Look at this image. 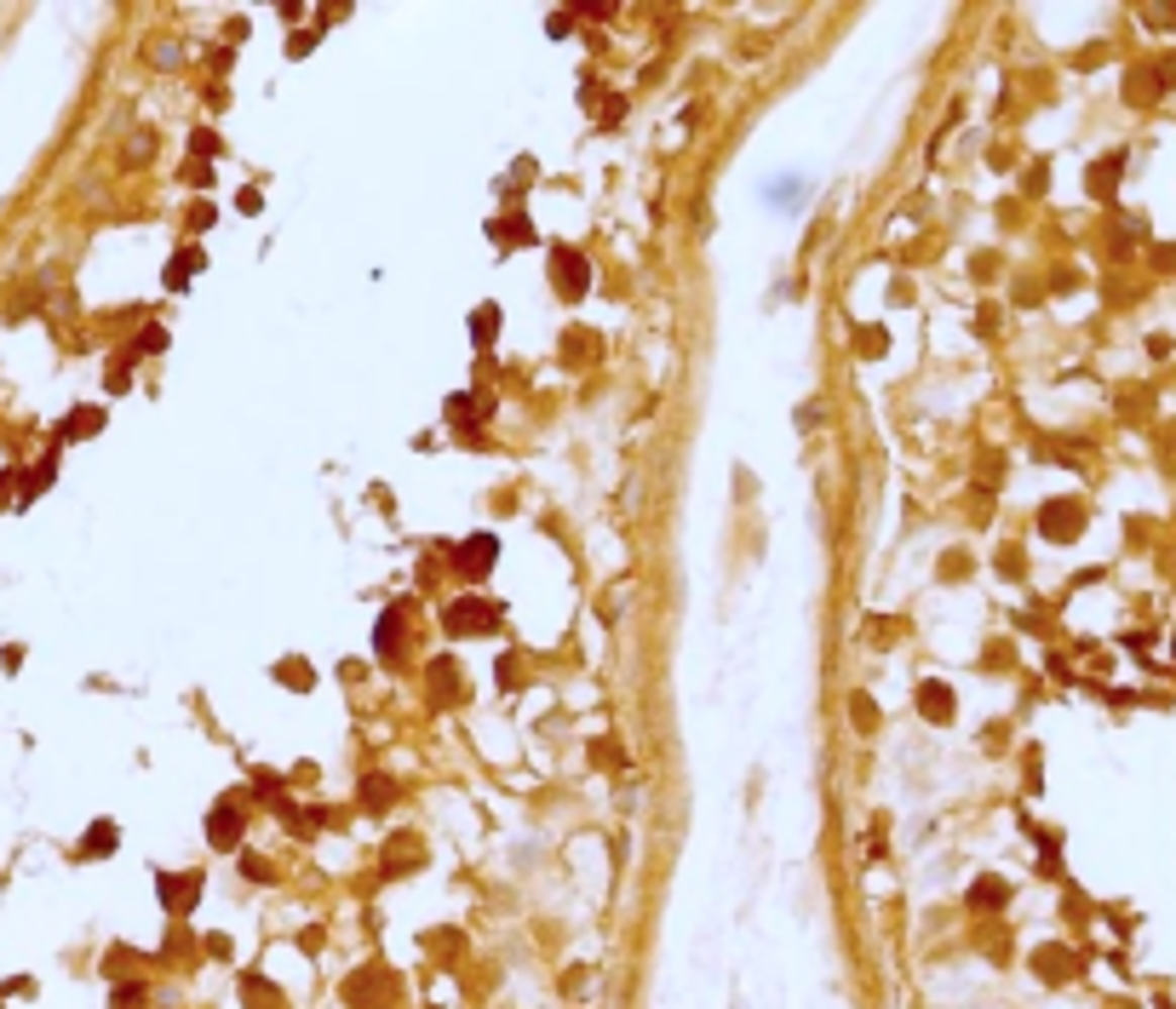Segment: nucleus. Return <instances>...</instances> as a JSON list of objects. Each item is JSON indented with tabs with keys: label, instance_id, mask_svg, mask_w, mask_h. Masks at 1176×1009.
I'll return each mask as SVG.
<instances>
[{
	"label": "nucleus",
	"instance_id": "nucleus-5",
	"mask_svg": "<svg viewBox=\"0 0 1176 1009\" xmlns=\"http://www.w3.org/2000/svg\"><path fill=\"white\" fill-rule=\"evenodd\" d=\"M385 992H391V975H385V964H368L362 975H351V981H345V998H351L357 1009H379V998H385Z\"/></svg>",
	"mask_w": 1176,
	"mask_h": 1009
},
{
	"label": "nucleus",
	"instance_id": "nucleus-28",
	"mask_svg": "<svg viewBox=\"0 0 1176 1009\" xmlns=\"http://www.w3.org/2000/svg\"><path fill=\"white\" fill-rule=\"evenodd\" d=\"M580 356H597V338L574 333V338H569V362H580Z\"/></svg>",
	"mask_w": 1176,
	"mask_h": 1009
},
{
	"label": "nucleus",
	"instance_id": "nucleus-15",
	"mask_svg": "<svg viewBox=\"0 0 1176 1009\" xmlns=\"http://www.w3.org/2000/svg\"><path fill=\"white\" fill-rule=\"evenodd\" d=\"M488 235H494V241H505V247H517V241H534V224H528L522 213H511V218H494V224H488Z\"/></svg>",
	"mask_w": 1176,
	"mask_h": 1009
},
{
	"label": "nucleus",
	"instance_id": "nucleus-21",
	"mask_svg": "<svg viewBox=\"0 0 1176 1009\" xmlns=\"http://www.w3.org/2000/svg\"><path fill=\"white\" fill-rule=\"evenodd\" d=\"M109 849H115V826H109V820H98V826L81 837V854H109Z\"/></svg>",
	"mask_w": 1176,
	"mask_h": 1009
},
{
	"label": "nucleus",
	"instance_id": "nucleus-23",
	"mask_svg": "<svg viewBox=\"0 0 1176 1009\" xmlns=\"http://www.w3.org/2000/svg\"><path fill=\"white\" fill-rule=\"evenodd\" d=\"M970 906H976V912H987V906H1004V884H998V878L976 884V889H970Z\"/></svg>",
	"mask_w": 1176,
	"mask_h": 1009
},
{
	"label": "nucleus",
	"instance_id": "nucleus-18",
	"mask_svg": "<svg viewBox=\"0 0 1176 1009\" xmlns=\"http://www.w3.org/2000/svg\"><path fill=\"white\" fill-rule=\"evenodd\" d=\"M362 803H368V809H391V803H396V780L391 775H368V780H362Z\"/></svg>",
	"mask_w": 1176,
	"mask_h": 1009
},
{
	"label": "nucleus",
	"instance_id": "nucleus-27",
	"mask_svg": "<svg viewBox=\"0 0 1176 1009\" xmlns=\"http://www.w3.org/2000/svg\"><path fill=\"white\" fill-rule=\"evenodd\" d=\"M884 344H890V338L878 333V327H873V333H861V338H856V350H861V356H884Z\"/></svg>",
	"mask_w": 1176,
	"mask_h": 1009
},
{
	"label": "nucleus",
	"instance_id": "nucleus-34",
	"mask_svg": "<svg viewBox=\"0 0 1176 1009\" xmlns=\"http://www.w3.org/2000/svg\"><path fill=\"white\" fill-rule=\"evenodd\" d=\"M138 350H167V333H161V327H150V333L138 338Z\"/></svg>",
	"mask_w": 1176,
	"mask_h": 1009
},
{
	"label": "nucleus",
	"instance_id": "nucleus-7",
	"mask_svg": "<svg viewBox=\"0 0 1176 1009\" xmlns=\"http://www.w3.org/2000/svg\"><path fill=\"white\" fill-rule=\"evenodd\" d=\"M430 700H436V706H460V700H465V677H460V666H454V660H430Z\"/></svg>",
	"mask_w": 1176,
	"mask_h": 1009
},
{
	"label": "nucleus",
	"instance_id": "nucleus-29",
	"mask_svg": "<svg viewBox=\"0 0 1176 1009\" xmlns=\"http://www.w3.org/2000/svg\"><path fill=\"white\" fill-rule=\"evenodd\" d=\"M316 35H321V29H299V35L287 40V46H293V58H304V53H310V46H316Z\"/></svg>",
	"mask_w": 1176,
	"mask_h": 1009
},
{
	"label": "nucleus",
	"instance_id": "nucleus-4",
	"mask_svg": "<svg viewBox=\"0 0 1176 1009\" xmlns=\"http://www.w3.org/2000/svg\"><path fill=\"white\" fill-rule=\"evenodd\" d=\"M494 557H499V539H494V533H471V539L454 550V568H460L465 580H482V574L494 568Z\"/></svg>",
	"mask_w": 1176,
	"mask_h": 1009
},
{
	"label": "nucleus",
	"instance_id": "nucleus-30",
	"mask_svg": "<svg viewBox=\"0 0 1176 1009\" xmlns=\"http://www.w3.org/2000/svg\"><path fill=\"white\" fill-rule=\"evenodd\" d=\"M190 149H196V156H218V149H224V143H218L213 132H196V138H190Z\"/></svg>",
	"mask_w": 1176,
	"mask_h": 1009
},
{
	"label": "nucleus",
	"instance_id": "nucleus-33",
	"mask_svg": "<svg viewBox=\"0 0 1176 1009\" xmlns=\"http://www.w3.org/2000/svg\"><path fill=\"white\" fill-rule=\"evenodd\" d=\"M856 723H861V728L878 723V706H873V700H856Z\"/></svg>",
	"mask_w": 1176,
	"mask_h": 1009
},
{
	"label": "nucleus",
	"instance_id": "nucleus-22",
	"mask_svg": "<svg viewBox=\"0 0 1176 1009\" xmlns=\"http://www.w3.org/2000/svg\"><path fill=\"white\" fill-rule=\"evenodd\" d=\"M1124 92H1131V104H1154V92H1159V75H1142V70H1131V81H1124Z\"/></svg>",
	"mask_w": 1176,
	"mask_h": 1009
},
{
	"label": "nucleus",
	"instance_id": "nucleus-14",
	"mask_svg": "<svg viewBox=\"0 0 1176 1009\" xmlns=\"http://www.w3.org/2000/svg\"><path fill=\"white\" fill-rule=\"evenodd\" d=\"M374 642H379V660H396V654H402V608H391V614L379 620Z\"/></svg>",
	"mask_w": 1176,
	"mask_h": 1009
},
{
	"label": "nucleus",
	"instance_id": "nucleus-25",
	"mask_svg": "<svg viewBox=\"0 0 1176 1009\" xmlns=\"http://www.w3.org/2000/svg\"><path fill=\"white\" fill-rule=\"evenodd\" d=\"M282 683H293V689H310V666H304V660H287V666H282Z\"/></svg>",
	"mask_w": 1176,
	"mask_h": 1009
},
{
	"label": "nucleus",
	"instance_id": "nucleus-16",
	"mask_svg": "<svg viewBox=\"0 0 1176 1009\" xmlns=\"http://www.w3.org/2000/svg\"><path fill=\"white\" fill-rule=\"evenodd\" d=\"M98 430H104V413H98V408H75L70 419H64V430H58V436H64V442H75V436H98Z\"/></svg>",
	"mask_w": 1176,
	"mask_h": 1009
},
{
	"label": "nucleus",
	"instance_id": "nucleus-20",
	"mask_svg": "<svg viewBox=\"0 0 1176 1009\" xmlns=\"http://www.w3.org/2000/svg\"><path fill=\"white\" fill-rule=\"evenodd\" d=\"M241 992H248L253 1009H276V1004H282V992L270 987V981H259V975H248V981H241Z\"/></svg>",
	"mask_w": 1176,
	"mask_h": 1009
},
{
	"label": "nucleus",
	"instance_id": "nucleus-19",
	"mask_svg": "<svg viewBox=\"0 0 1176 1009\" xmlns=\"http://www.w3.org/2000/svg\"><path fill=\"white\" fill-rule=\"evenodd\" d=\"M402 861H408V867L419 861V843H413V837H391V849H385V878H396Z\"/></svg>",
	"mask_w": 1176,
	"mask_h": 1009
},
{
	"label": "nucleus",
	"instance_id": "nucleus-3",
	"mask_svg": "<svg viewBox=\"0 0 1176 1009\" xmlns=\"http://www.w3.org/2000/svg\"><path fill=\"white\" fill-rule=\"evenodd\" d=\"M1039 533H1045V539H1079V533H1085V511H1079L1073 499H1051V505L1039 511Z\"/></svg>",
	"mask_w": 1176,
	"mask_h": 1009
},
{
	"label": "nucleus",
	"instance_id": "nucleus-10",
	"mask_svg": "<svg viewBox=\"0 0 1176 1009\" xmlns=\"http://www.w3.org/2000/svg\"><path fill=\"white\" fill-rule=\"evenodd\" d=\"M1034 970H1039V981H1068V975H1073V952H1062V946H1039Z\"/></svg>",
	"mask_w": 1176,
	"mask_h": 1009
},
{
	"label": "nucleus",
	"instance_id": "nucleus-17",
	"mask_svg": "<svg viewBox=\"0 0 1176 1009\" xmlns=\"http://www.w3.org/2000/svg\"><path fill=\"white\" fill-rule=\"evenodd\" d=\"M499 321H505V316H499V304H482L477 316H471V344H477V350H488V344H494Z\"/></svg>",
	"mask_w": 1176,
	"mask_h": 1009
},
{
	"label": "nucleus",
	"instance_id": "nucleus-31",
	"mask_svg": "<svg viewBox=\"0 0 1176 1009\" xmlns=\"http://www.w3.org/2000/svg\"><path fill=\"white\" fill-rule=\"evenodd\" d=\"M143 1004V987H121L115 992V1009H138Z\"/></svg>",
	"mask_w": 1176,
	"mask_h": 1009
},
{
	"label": "nucleus",
	"instance_id": "nucleus-2",
	"mask_svg": "<svg viewBox=\"0 0 1176 1009\" xmlns=\"http://www.w3.org/2000/svg\"><path fill=\"white\" fill-rule=\"evenodd\" d=\"M552 276H557V293L563 299H580L591 287V259H580L574 247H552Z\"/></svg>",
	"mask_w": 1176,
	"mask_h": 1009
},
{
	"label": "nucleus",
	"instance_id": "nucleus-1",
	"mask_svg": "<svg viewBox=\"0 0 1176 1009\" xmlns=\"http://www.w3.org/2000/svg\"><path fill=\"white\" fill-rule=\"evenodd\" d=\"M443 625L454 631V637H482V631H494V625H499V602L460 597V602H448V608H443Z\"/></svg>",
	"mask_w": 1176,
	"mask_h": 1009
},
{
	"label": "nucleus",
	"instance_id": "nucleus-32",
	"mask_svg": "<svg viewBox=\"0 0 1176 1009\" xmlns=\"http://www.w3.org/2000/svg\"><path fill=\"white\" fill-rule=\"evenodd\" d=\"M608 12H614V6H603V0H597V6H591V0H580V6H574V18H608Z\"/></svg>",
	"mask_w": 1176,
	"mask_h": 1009
},
{
	"label": "nucleus",
	"instance_id": "nucleus-26",
	"mask_svg": "<svg viewBox=\"0 0 1176 1009\" xmlns=\"http://www.w3.org/2000/svg\"><path fill=\"white\" fill-rule=\"evenodd\" d=\"M241 872H248L253 884H270V861H265V854H241Z\"/></svg>",
	"mask_w": 1176,
	"mask_h": 1009
},
{
	"label": "nucleus",
	"instance_id": "nucleus-12",
	"mask_svg": "<svg viewBox=\"0 0 1176 1009\" xmlns=\"http://www.w3.org/2000/svg\"><path fill=\"white\" fill-rule=\"evenodd\" d=\"M196 270H207V253H201V247H184L179 259L167 265V287H173V293H179V287H190V276H196Z\"/></svg>",
	"mask_w": 1176,
	"mask_h": 1009
},
{
	"label": "nucleus",
	"instance_id": "nucleus-9",
	"mask_svg": "<svg viewBox=\"0 0 1176 1009\" xmlns=\"http://www.w3.org/2000/svg\"><path fill=\"white\" fill-rule=\"evenodd\" d=\"M488 396H448V425H482L488 419Z\"/></svg>",
	"mask_w": 1176,
	"mask_h": 1009
},
{
	"label": "nucleus",
	"instance_id": "nucleus-24",
	"mask_svg": "<svg viewBox=\"0 0 1176 1009\" xmlns=\"http://www.w3.org/2000/svg\"><path fill=\"white\" fill-rule=\"evenodd\" d=\"M53 465H58V460H40L35 471H29V482H23V505H29V499H35L40 488H46V482H53Z\"/></svg>",
	"mask_w": 1176,
	"mask_h": 1009
},
{
	"label": "nucleus",
	"instance_id": "nucleus-11",
	"mask_svg": "<svg viewBox=\"0 0 1176 1009\" xmlns=\"http://www.w3.org/2000/svg\"><path fill=\"white\" fill-rule=\"evenodd\" d=\"M1119 173H1124V149H1113L1107 161H1096V167H1090V195H1102V201H1107V195H1113V184H1119Z\"/></svg>",
	"mask_w": 1176,
	"mask_h": 1009
},
{
	"label": "nucleus",
	"instance_id": "nucleus-6",
	"mask_svg": "<svg viewBox=\"0 0 1176 1009\" xmlns=\"http://www.w3.org/2000/svg\"><path fill=\"white\" fill-rule=\"evenodd\" d=\"M156 889H161V906H167V912H179V918L201 901V878H196V872H167Z\"/></svg>",
	"mask_w": 1176,
	"mask_h": 1009
},
{
	"label": "nucleus",
	"instance_id": "nucleus-8",
	"mask_svg": "<svg viewBox=\"0 0 1176 1009\" xmlns=\"http://www.w3.org/2000/svg\"><path fill=\"white\" fill-rule=\"evenodd\" d=\"M207 843L213 849H241V809L235 803H218L207 815Z\"/></svg>",
	"mask_w": 1176,
	"mask_h": 1009
},
{
	"label": "nucleus",
	"instance_id": "nucleus-13",
	"mask_svg": "<svg viewBox=\"0 0 1176 1009\" xmlns=\"http://www.w3.org/2000/svg\"><path fill=\"white\" fill-rule=\"evenodd\" d=\"M918 711H924L929 723H947V717H953V694H947V683H924V689H918Z\"/></svg>",
	"mask_w": 1176,
	"mask_h": 1009
}]
</instances>
